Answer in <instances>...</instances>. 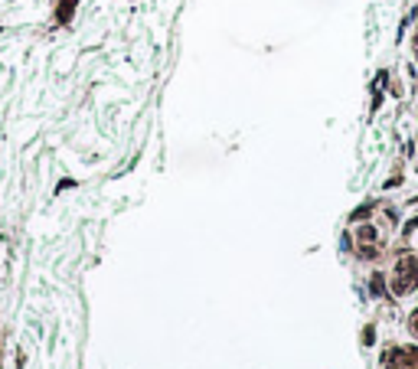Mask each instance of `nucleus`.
<instances>
[{"mask_svg": "<svg viewBox=\"0 0 418 369\" xmlns=\"http://www.w3.org/2000/svg\"><path fill=\"white\" fill-rule=\"evenodd\" d=\"M415 278H418V268H415V258L405 255L399 261V275H395V291H412L415 288Z\"/></svg>", "mask_w": 418, "mask_h": 369, "instance_id": "obj_1", "label": "nucleus"}, {"mask_svg": "<svg viewBox=\"0 0 418 369\" xmlns=\"http://www.w3.org/2000/svg\"><path fill=\"white\" fill-rule=\"evenodd\" d=\"M389 369H418V353H399Z\"/></svg>", "mask_w": 418, "mask_h": 369, "instance_id": "obj_2", "label": "nucleus"}]
</instances>
